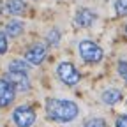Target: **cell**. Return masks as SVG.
I'll use <instances>...</instances> for the list:
<instances>
[{
    "label": "cell",
    "instance_id": "1",
    "mask_svg": "<svg viewBox=\"0 0 127 127\" xmlns=\"http://www.w3.org/2000/svg\"><path fill=\"white\" fill-rule=\"evenodd\" d=\"M79 113L78 104L67 99H48L46 101V115L53 122L67 124L72 122Z\"/></svg>",
    "mask_w": 127,
    "mask_h": 127
},
{
    "label": "cell",
    "instance_id": "2",
    "mask_svg": "<svg viewBox=\"0 0 127 127\" xmlns=\"http://www.w3.org/2000/svg\"><path fill=\"white\" fill-rule=\"evenodd\" d=\"M78 50H79V57H81L87 64H97L104 57L102 48L99 44H95L94 41H88V39H85V41L79 42Z\"/></svg>",
    "mask_w": 127,
    "mask_h": 127
},
{
    "label": "cell",
    "instance_id": "3",
    "mask_svg": "<svg viewBox=\"0 0 127 127\" xmlns=\"http://www.w3.org/2000/svg\"><path fill=\"white\" fill-rule=\"evenodd\" d=\"M57 76L60 78V81L64 85H67V87H74L79 81V71L71 62H60L57 65Z\"/></svg>",
    "mask_w": 127,
    "mask_h": 127
},
{
    "label": "cell",
    "instance_id": "4",
    "mask_svg": "<svg viewBox=\"0 0 127 127\" xmlns=\"http://www.w3.org/2000/svg\"><path fill=\"white\" fill-rule=\"evenodd\" d=\"M12 122L18 127H30L35 122V111L30 106H18L12 111Z\"/></svg>",
    "mask_w": 127,
    "mask_h": 127
},
{
    "label": "cell",
    "instance_id": "5",
    "mask_svg": "<svg viewBox=\"0 0 127 127\" xmlns=\"http://www.w3.org/2000/svg\"><path fill=\"white\" fill-rule=\"evenodd\" d=\"M5 79L12 85L14 90H18V92H25L30 88V79L27 76V72H14V71H9Z\"/></svg>",
    "mask_w": 127,
    "mask_h": 127
},
{
    "label": "cell",
    "instance_id": "6",
    "mask_svg": "<svg viewBox=\"0 0 127 127\" xmlns=\"http://www.w3.org/2000/svg\"><path fill=\"white\" fill-rule=\"evenodd\" d=\"M16 97V90L7 79H0V108L9 106Z\"/></svg>",
    "mask_w": 127,
    "mask_h": 127
},
{
    "label": "cell",
    "instance_id": "7",
    "mask_svg": "<svg viewBox=\"0 0 127 127\" xmlns=\"http://www.w3.org/2000/svg\"><path fill=\"white\" fill-rule=\"evenodd\" d=\"M25 58L28 62V65H39V64L46 58V48L42 44H35V46L28 48Z\"/></svg>",
    "mask_w": 127,
    "mask_h": 127
},
{
    "label": "cell",
    "instance_id": "8",
    "mask_svg": "<svg viewBox=\"0 0 127 127\" xmlns=\"http://www.w3.org/2000/svg\"><path fill=\"white\" fill-rule=\"evenodd\" d=\"M95 20H97V16H95V12L90 11V9H79V11L76 12V16H74V21H76L79 27H83V28L92 27Z\"/></svg>",
    "mask_w": 127,
    "mask_h": 127
},
{
    "label": "cell",
    "instance_id": "9",
    "mask_svg": "<svg viewBox=\"0 0 127 127\" xmlns=\"http://www.w3.org/2000/svg\"><path fill=\"white\" fill-rule=\"evenodd\" d=\"M23 34V23L18 21V20H11L7 25H5V35L9 37H18Z\"/></svg>",
    "mask_w": 127,
    "mask_h": 127
},
{
    "label": "cell",
    "instance_id": "10",
    "mask_svg": "<svg viewBox=\"0 0 127 127\" xmlns=\"http://www.w3.org/2000/svg\"><path fill=\"white\" fill-rule=\"evenodd\" d=\"M120 90H117V88H108V90H104L102 92V95H101V99H102V102H106V104H117L118 101H120Z\"/></svg>",
    "mask_w": 127,
    "mask_h": 127
},
{
    "label": "cell",
    "instance_id": "11",
    "mask_svg": "<svg viewBox=\"0 0 127 127\" xmlns=\"http://www.w3.org/2000/svg\"><path fill=\"white\" fill-rule=\"evenodd\" d=\"M5 9H7V12H9V14L18 16V14H23V12H25L27 5H25L23 0H9L7 5H5Z\"/></svg>",
    "mask_w": 127,
    "mask_h": 127
},
{
    "label": "cell",
    "instance_id": "12",
    "mask_svg": "<svg viewBox=\"0 0 127 127\" xmlns=\"http://www.w3.org/2000/svg\"><path fill=\"white\" fill-rule=\"evenodd\" d=\"M28 69H30V65L27 60H12L9 64V71H14V72H27Z\"/></svg>",
    "mask_w": 127,
    "mask_h": 127
},
{
    "label": "cell",
    "instance_id": "13",
    "mask_svg": "<svg viewBox=\"0 0 127 127\" xmlns=\"http://www.w3.org/2000/svg\"><path fill=\"white\" fill-rule=\"evenodd\" d=\"M60 32L57 30V28H53V30H50L48 32V35H46V42L50 44V46H57L58 42H60Z\"/></svg>",
    "mask_w": 127,
    "mask_h": 127
},
{
    "label": "cell",
    "instance_id": "14",
    "mask_svg": "<svg viewBox=\"0 0 127 127\" xmlns=\"http://www.w3.org/2000/svg\"><path fill=\"white\" fill-rule=\"evenodd\" d=\"M115 12L118 16H127V0H117L115 2Z\"/></svg>",
    "mask_w": 127,
    "mask_h": 127
},
{
    "label": "cell",
    "instance_id": "15",
    "mask_svg": "<svg viewBox=\"0 0 127 127\" xmlns=\"http://www.w3.org/2000/svg\"><path fill=\"white\" fill-rule=\"evenodd\" d=\"M83 127H106V122L102 118H88L83 124Z\"/></svg>",
    "mask_w": 127,
    "mask_h": 127
},
{
    "label": "cell",
    "instance_id": "16",
    "mask_svg": "<svg viewBox=\"0 0 127 127\" xmlns=\"http://www.w3.org/2000/svg\"><path fill=\"white\" fill-rule=\"evenodd\" d=\"M117 67H118V74L122 76V79L127 83V62H125V60H120V62L117 64Z\"/></svg>",
    "mask_w": 127,
    "mask_h": 127
},
{
    "label": "cell",
    "instance_id": "17",
    "mask_svg": "<svg viewBox=\"0 0 127 127\" xmlns=\"http://www.w3.org/2000/svg\"><path fill=\"white\" fill-rule=\"evenodd\" d=\"M7 51V35L4 32H0V55H4Z\"/></svg>",
    "mask_w": 127,
    "mask_h": 127
},
{
    "label": "cell",
    "instance_id": "18",
    "mask_svg": "<svg viewBox=\"0 0 127 127\" xmlns=\"http://www.w3.org/2000/svg\"><path fill=\"white\" fill-rule=\"evenodd\" d=\"M115 127H127V115H120L115 122Z\"/></svg>",
    "mask_w": 127,
    "mask_h": 127
},
{
    "label": "cell",
    "instance_id": "19",
    "mask_svg": "<svg viewBox=\"0 0 127 127\" xmlns=\"http://www.w3.org/2000/svg\"><path fill=\"white\" fill-rule=\"evenodd\" d=\"M125 32H127V25H125Z\"/></svg>",
    "mask_w": 127,
    "mask_h": 127
}]
</instances>
